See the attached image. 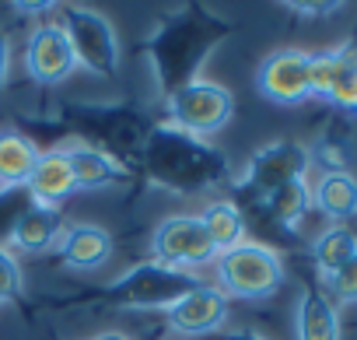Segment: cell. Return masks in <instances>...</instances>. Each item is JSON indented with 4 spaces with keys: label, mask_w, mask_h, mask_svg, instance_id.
<instances>
[{
    "label": "cell",
    "mask_w": 357,
    "mask_h": 340,
    "mask_svg": "<svg viewBox=\"0 0 357 340\" xmlns=\"http://www.w3.org/2000/svg\"><path fill=\"white\" fill-rule=\"evenodd\" d=\"M137 161L144 168V176L172 197H204L211 190H221L235 176L231 161L221 147H214L211 140L190 137L168 123L151 126Z\"/></svg>",
    "instance_id": "6da1fadb"
},
{
    "label": "cell",
    "mask_w": 357,
    "mask_h": 340,
    "mask_svg": "<svg viewBox=\"0 0 357 340\" xmlns=\"http://www.w3.org/2000/svg\"><path fill=\"white\" fill-rule=\"evenodd\" d=\"M228 29L231 25L225 18H218L204 8H186L178 15H168L147 39V60H151L158 91L168 95L175 88L197 81L200 67L221 46Z\"/></svg>",
    "instance_id": "7a4b0ae2"
},
{
    "label": "cell",
    "mask_w": 357,
    "mask_h": 340,
    "mask_svg": "<svg viewBox=\"0 0 357 340\" xmlns=\"http://www.w3.org/2000/svg\"><path fill=\"white\" fill-rule=\"evenodd\" d=\"M218 270V288L228 298H242V302H259L270 298L284 288L287 270L277 249H270L266 242H242L228 253H221L214 260Z\"/></svg>",
    "instance_id": "3957f363"
},
{
    "label": "cell",
    "mask_w": 357,
    "mask_h": 340,
    "mask_svg": "<svg viewBox=\"0 0 357 340\" xmlns=\"http://www.w3.org/2000/svg\"><path fill=\"white\" fill-rule=\"evenodd\" d=\"M204 281L193 270H175L158 260H144L130 270H123L109 288V302L119 309H161L168 312L175 302H183L190 291H197Z\"/></svg>",
    "instance_id": "277c9868"
},
{
    "label": "cell",
    "mask_w": 357,
    "mask_h": 340,
    "mask_svg": "<svg viewBox=\"0 0 357 340\" xmlns=\"http://www.w3.org/2000/svg\"><path fill=\"white\" fill-rule=\"evenodd\" d=\"M165 116H168V126L207 140L235 119V95L221 81L197 77L165 95Z\"/></svg>",
    "instance_id": "5b68a950"
},
{
    "label": "cell",
    "mask_w": 357,
    "mask_h": 340,
    "mask_svg": "<svg viewBox=\"0 0 357 340\" xmlns=\"http://www.w3.org/2000/svg\"><path fill=\"white\" fill-rule=\"evenodd\" d=\"M60 11H63L60 29L74 50L77 67H84L98 77H116L119 64H123V46H119L116 25L88 4H63Z\"/></svg>",
    "instance_id": "8992f818"
},
{
    "label": "cell",
    "mask_w": 357,
    "mask_h": 340,
    "mask_svg": "<svg viewBox=\"0 0 357 340\" xmlns=\"http://www.w3.org/2000/svg\"><path fill=\"white\" fill-rule=\"evenodd\" d=\"M308 172H312V154L301 140H270L259 151H252L238 186L252 190L263 200L287 183L308 179Z\"/></svg>",
    "instance_id": "52a82bcc"
},
{
    "label": "cell",
    "mask_w": 357,
    "mask_h": 340,
    "mask_svg": "<svg viewBox=\"0 0 357 340\" xmlns=\"http://www.w3.org/2000/svg\"><path fill=\"white\" fill-rule=\"evenodd\" d=\"M151 260L197 274V267L218 260V249L211 246L197 214H172L151 232Z\"/></svg>",
    "instance_id": "ba28073f"
},
{
    "label": "cell",
    "mask_w": 357,
    "mask_h": 340,
    "mask_svg": "<svg viewBox=\"0 0 357 340\" xmlns=\"http://www.w3.org/2000/svg\"><path fill=\"white\" fill-rule=\"evenodd\" d=\"M256 91L284 109L305 105L312 98V84H308V53L305 50H273L259 67H256Z\"/></svg>",
    "instance_id": "9c48e42d"
},
{
    "label": "cell",
    "mask_w": 357,
    "mask_h": 340,
    "mask_svg": "<svg viewBox=\"0 0 357 340\" xmlns=\"http://www.w3.org/2000/svg\"><path fill=\"white\" fill-rule=\"evenodd\" d=\"M25 71L43 88H56L77 74V60H74V50H70L60 22H43L32 29V36L25 43Z\"/></svg>",
    "instance_id": "30bf717a"
},
{
    "label": "cell",
    "mask_w": 357,
    "mask_h": 340,
    "mask_svg": "<svg viewBox=\"0 0 357 340\" xmlns=\"http://www.w3.org/2000/svg\"><path fill=\"white\" fill-rule=\"evenodd\" d=\"M228 312H231V298L218 284H200L197 291H190L183 302H175L165 312V323L178 337H211L228 323Z\"/></svg>",
    "instance_id": "8fae6325"
},
{
    "label": "cell",
    "mask_w": 357,
    "mask_h": 340,
    "mask_svg": "<svg viewBox=\"0 0 357 340\" xmlns=\"http://www.w3.org/2000/svg\"><path fill=\"white\" fill-rule=\"evenodd\" d=\"M63 154L70 161V172H74V183H77V193H95V190H109V186H119L130 179V168L102 151L98 144H88L81 137H74L70 144H63Z\"/></svg>",
    "instance_id": "7c38bea8"
},
{
    "label": "cell",
    "mask_w": 357,
    "mask_h": 340,
    "mask_svg": "<svg viewBox=\"0 0 357 340\" xmlns=\"http://www.w3.org/2000/svg\"><path fill=\"white\" fill-rule=\"evenodd\" d=\"M29 193H32L36 207H50V211H60L77 193V183H74V172H70V161H67L63 147L39 154V165L29 179Z\"/></svg>",
    "instance_id": "4fadbf2b"
},
{
    "label": "cell",
    "mask_w": 357,
    "mask_h": 340,
    "mask_svg": "<svg viewBox=\"0 0 357 340\" xmlns=\"http://www.w3.org/2000/svg\"><path fill=\"white\" fill-rule=\"evenodd\" d=\"M56 253H60V260H63L70 270H98V267H105L109 256H112V235H109L102 225L77 221V225H67V228H63Z\"/></svg>",
    "instance_id": "5bb4252c"
},
{
    "label": "cell",
    "mask_w": 357,
    "mask_h": 340,
    "mask_svg": "<svg viewBox=\"0 0 357 340\" xmlns=\"http://www.w3.org/2000/svg\"><path fill=\"white\" fill-rule=\"evenodd\" d=\"M63 214L60 211H50V207H29V211H22L18 218H15V225H11V235H8V242H11V249H18V253H25V256H43V253H50L53 246H60V235H63Z\"/></svg>",
    "instance_id": "9a60e30c"
},
{
    "label": "cell",
    "mask_w": 357,
    "mask_h": 340,
    "mask_svg": "<svg viewBox=\"0 0 357 340\" xmlns=\"http://www.w3.org/2000/svg\"><path fill=\"white\" fill-rule=\"evenodd\" d=\"M39 144L15 130V126H4L0 130V190H22L29 186L36 165H39Z\"/></svg>",
    "instance_id": "2e32d148"
},
{
    "label": "cell",
    "mask_w": 357,
    "mask_h": 340,
    "mask_svg": "<svg viewBox=\"0 0 357 340\" xmlns=\"http://www.w3.org/2000/svg\"><path fill=\"white\" fill-rule=\"evenodd\" d=\"M312 211L329 218L333 225H347L357 218V176L350 172H322L312 183Z\"/></svg>",
    "instance_id": "e0dca14e"
},
{
    "label": "cell",
    "mask_w": 357,
    "mask_h": 340,
    "mask_svg": "<svg viewBox=\"0 0 357 340\" xmlns=\"http://www.w3.org/2000/svg\"><path fill=\"white\" fill-rule=\"evenodd\" d=\"M294 333L298 340H340L336 302L319 288H305L294 305Z\"/></svg>",
    "instance_id": "ac0fdd59"
},
{
    "label": "cell",
    "mask_w": 357,
    "mask_h": 340,
    "mask_svg": "<svg viewBox=\"0 0 357 340\" xmlns=\"http://www.w3.org/2000/svg\"><path fill=\"white\" fill-rule=\"evenodd\" d=\"M197 218H200V225H204L211 246L218 249V256L245 242V214H242V207H238L235 200L214 197V200L204 204V211H200Z\"/></svg>",
    "instance_id": "d6986e66"
},
{
    "label": "cell",
    "mask_w": 357,
    "mask_h": 340,
    "mask_svg": "<svg viewBox=\"0 0 357 340\" xmlns=\"http://www.w3.org/2000/svg\"><path fill=\"white\" fill-rule=\"evenodd\" d=\"M357 256V232L347 225H329L326 232L315 235L312 242V260L322 281H329L340 267H347Z\"/></svg>",
    "instance_id": "ffe728a7"
},
{
    "label": "cell",
    "mask_w": 357,
    "mask_h": 340,
    "mask_svg": "<svg viewBox=\"0 0 357 340\" xmlns=\"http://www.w3.org/2000/svg\"><path fill=\"white\" fill-rule=\"evenodd\" d=\"M326 102L347 116H357V43H343L333 50V77Z\"/></svg>",
    "instance_id": "44dd1931"
},
{
    "label": "cell",
    "mask_w": 357,
    "mask_h": 340,
    "mask_svg": "<svg viewBox=\"0 0 357 340\" xmlns=\"http://www.w3.org/2000/svg\"><path fill=\"white\" fill-rule=\"evenodd\" d=\"M263 207L280 228H298L312 211V183L308 179L287 183V186L273 190L270 197H263Z\"/></svg>",
    "instance_id": "7402d4cb"
},
{
    "label": "cell",
    "mask_w": 357,
    "mask_h": 340,
    "mask_svg": "<svg viewBox=\"0 0 357 340\" xmlns=\"http://www.w3.org/2000/svg\"><path fill=\"white\" fill-rule=\"evenodd\" d=\"M308 154H312V165H319L322 172H347L350 147L340 137H333V133H326L322 140H315V147H308Z\"/></svg>",
    "instance_id": "603a6c76"
},
{
    "label": "cell",
    "mask_w": 357,
    "mask_h": 340,
    "mask_svg": "<svg viewBox=\"0 0 357 340\" xmlns=\"http://www.w3.org/2000/svg\"><path fill=\"white\" fill-rule=\"evenodd\" d=\"M22 291H25L22 263L8 246H0V302H15V298H22Z\"/></svg>",
    "instance_id": "cb8c5ba5"
},
{
    "label": "cell",
    "mask_w": 357,
    "mask_h": 340,
    "mask_svg": "<svg viewBox=\"0 0 357 340\" xmlns=\"http://www.w3.org/2000/svg\"><path fill=\"white\" fill-rule=\"evenodd\" d=\"M326 288H329V295H333L340 305H357V256H354L347 267H340V270L326 281Z\"/></svg>",
    "instance_id": "d4e9b609"
},
{
    "label": "cell",
    "mask_w": 357,
    "mask_h": 340,
    "mask_svg": "<svg viewBox=\"0 0 357 340\" xmlns=\"http://www.w3.org/2000/svg\"><path fill=\"white\" fill-rule=\"evenodd\" d=\"M284 8H291V11H298L305 18H326V15L340 11L343 4H340V0H322V4H315V0H287Z\"/></svg>",
    "instance_id": "484cf974"
},
{
    "label": "cell",
    "mask_w": 357,
    "mask_h": 340,
    "mask_svg": "<svg viewBox=\"0 0 357 340\" xmlns=\"http://www.w3.org/2000/svg\"><path fill=\"white\" fill-rule=\"evenodd\" d=\"M8 77H11V39L0 29V91L8 88Z\"/></svg>",
    "instance_id": "4316f807"
},
{
    "label": "cell",
    "mask_w": 357,
    "mask_h": 340,
    "mask_svg": "<svg viewBox=\"0 0 357 340\" xmlns=\"http://www.w3.org/2000/svg\"><path fill=\"white\" fill-rule=\"evenodd\" d=\"M221 340H266V337L256 333V330H235V333H225Z\"/></svg>",
    "instance_id": "83f0119b"
},
{
    "label": "cell",
    "mask_w": 357,
    "mask_h": 340,
    "mask_svg": "<svg viewBox=\"0 0 357 340\" xmlns=\"http://www.w3.org/2000/svg\"><path fill=\"white\" fill-rule=\"evenodd\" d=\"M15 11H56V4H15Z\"/></svg>",
    "instance_id": "f1b7e54d"
},
{
    "label": "cell",
    "mask_w": 357,
    "mask_h": 340,
    "mask_svg": "<svg viewBox=\"0 0 357 340\" xmlns=\"http://www.w3.org/2000/svg\"><path fill=\"white\" fill-rule=\"evenodd\" d=\"M91 340H130L126 333H119V330H105V333H95Z\"/></svg>",
    "instance_id": "f546056e"
}]
</instances>
